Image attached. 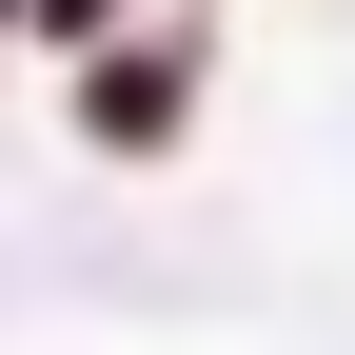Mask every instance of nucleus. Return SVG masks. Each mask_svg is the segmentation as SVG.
<instances>
[{
	"label": "nucleus",
	"instance_id": "f257e3e1",
	"mask_svg": "<svg viewBox=\"0 0 355 355\" xmlns=\"http://www.w3.org/2000/svg\"><path fill=\"white\" fill-rule=\"evenodd\" d=\"M178 119V60H99V139H158Z\"/></svg>",
	"mask_w": 355,
	"mask_h": 355
}]
</instances>
